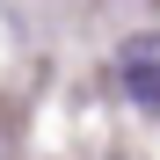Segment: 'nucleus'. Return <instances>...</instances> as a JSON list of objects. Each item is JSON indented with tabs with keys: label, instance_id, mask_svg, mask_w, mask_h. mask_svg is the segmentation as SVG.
<instances>
[{
	"label": "nucleus",
	"instance_id": "f257e3e1",
	"mask_svg": "<svg viewBox=\"0 0 160 160\" xmlns=\"http://www.w3.org/2000/svg\"><path fill=\"white\" fill-rule=\"evenodd\" d=\"M117 88L138 102V109H160V37L146 29V37H124V51H117Z\"/></svg>",
	"mask_w": 160,
	"mask_h": 160
}]
</instances>
